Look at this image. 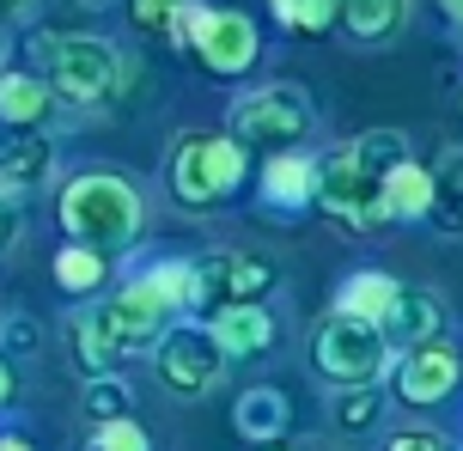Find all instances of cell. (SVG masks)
I'll return each mask as SVG.
<instances>
[{"instance_id":"cell-33","label":"cell","mask_w":463,"mask_h":451,"mask_svg":"<svg viewBox=\"0 0 463 451\" xmlns=\"http://www.w3.org/2000/svg\"><path fill=\"white\" fill-rule=\"evenodd\" d=\"M13 232H19V226H13V202H6V190H0V244H13Z\"/></svg>"},{"instance_id":"cell-16","label":"cell","mask_w":463,"mask_h":451,"mask_svg":"<svg viewBox=\"0 0 463 451\" xmlns=\"http://www.w3.org/2000/svg\"><path fill=\"white\" fill-rule=\"evenodd\" d=\"M342 24L366 43H384L409 24V0H342Z\"/></svg>"},{"instance_id":"cell-18","label":"cell","mask_w":463,"mask_h":451,"mask_svg":"<svg viewBox=\"0 0 463 451\" xmlns=\"http://www.w3.org/2000/svg\"><path fill=\"white\" fill-rule=\"evenodd\" d=\"M396 293H402V287H396L391 275H354V281L342 287L335 311H342V317H360V324H372V317H391Z\"/></svg>"},{"instance_id":"cell-32","label":"cell","mask_w":463,"mask_h":451,"mask_svg":"<svg viewBox=\"0 0 463 451\" xmlns=\"http://www.w3.org/2000/svg\"><path fill=\"white\" fill-rule=\"evenodd\" d=\"M391 451H451V446H445L439 433H427V428H409V433L391 439Z\"/></svg>"},{"instance_id":"cell-27","label":"cell","mask_w":463,"mask_h":451,"mask_svg":"<svg viewBox=\"0 0 463 451\" xmlns=\"http://www.w3.org/2000/svg\"><path fill=\"white\" fill-rule=\"evenodd\" d=\"M86 409L98 415V428H104V421H122V409H128V390H122L116 379H98L92 390H86Z\"/></svg>"},{"instance_id":"cell-9","label":"cell","mask_w":463,"mask_h":451,"mask_svg":"<svg viewBox=\"0 0 463 451\" xmlns=\"http://www.w3.org/2000/svg\"><path fill=\"white\" fill-rule=\"evenodd\" d=\"M104 317H110L116 342H122V354H135V348H146V342H153V335L165 330V317H177V311L165 305L159 293H153V281L140 275L135 287H122L110 305H104Z\"/></svg>"},{"instance_id":"cell-14","label":"cell","mask_w":463,"mask_h":451,"mask_svg":"<svg viewBox=\"0 0 463 451\" xmlns=\"http://www.w3.org/2000/svg\"><path fill=\"white\" fill-rule=\"evenodd\" d=\"M49 110H55V98L37 73H6L0 80V122L6 128H43Z\"/></svg>"},{"instance_id":"cell-4","label":"cell","mask_w":463,"mask_h":451,"mask_svg":"<svg viewBox=\"0 0 463 451\" xmlns=\"http://www.w3.org/2000/svg\"><path fill=\"white\" fill-rule=\"evenodd\" d=\"M311 360H317V372L335 384H378V372L391 366V342H384V330L378 324H360V317H329L324 330H317V342H311Z\"/></svg>"},{"instance_id":"cell-26","label":"cell","mask_w":463,"mask_h":451,"mask_svg":"<svg viewBox=\"0 0 463 451\" xmlns=\"http://www.w3.org/2000/svg\"><path fill=\"white\" fill-rule=\"evenodd\" d=\"M280 13V24H293V31H329V19L342 13V0H269Z\"/></svg>"},{"instance_id":"cell-31","label":"cell","mask_w":463,"mask_h":451,"mask_svg":"<svg viewBox=\"0 0 463 451\" xmlns=\"http://www.w3.org/2000/svg\"><path fill=\"white\" fill-rule=\"evenodd\" d=\"M171 13H177V0H135V19L146 24V31H165Z\"/></svg>"},{"instance_id":"cell-23","label":"cell","mask_w":463,"mask_h":451,"mask_svg":"<svg viewBox=\"0 0 463 451\" xmlns=\"http://www.w3.org/2000/svg\"><path fill=\"white\" fill-rule=\"evenodd\" d=\"M55 281L68 287V293H92V287L104 281V257L86 250V244H68V250L55 257Z\"/></svg>"},{"instance_id":"cell-13","label":"cell","mask_w":463,"mask_h":451,"mask_svg":"<svg viewBox=\"0 0 463 451\" xmlns=\"http://www.w3.org/2000/svg\"><path fill=\"white\" fill-rule=\"evenodd\" d=\"M49 141L37 128H0V190L6 183H43Z\"/></svg>"},{"instance_id":"cell-19","label":"cell","mask_w":463,"mask_h":451,"mask_svg":"<svg viewBox=\"0 0 463 451\" xmlns=\"http://www.w3.org/2000/svg\"><path fill=\"white\" fill-rule=\"evenodd\" d=\"M262 190H269V202L299 208V202H311V195H317V165H311V159H293V153H280L275 165L262 171Z\"/></svg>"},{"instance_id":"cell-22","label":"cell","mask_w":463,"mask_h":451,"mask_svg":"<svg viewBox=\"0 0 463 451\" xmlns=\"http://www.w3.org/2000/svg\"><path fill=\"white\" fill-rule=\"evenodd\" d=\"M433 220L439 232H463V153H445L433 177Z\"/></svg>"},{"instance_id":"cell-28","label":"cell","mask_w":463,"mask_h":451,"mask_svg":"<svg viewBox=\"0 0 463 451\" xmlns=\"http://www.w3.org/2000/svg\"><path fill=\"white\" fill-rule=\"evenodd\" d=\"M92 451H146V433L135 428V421H104L92 439Z\"/></svg>"},{"instance_id":"cell-35","label":"cell","mask_w":463,"mask_h":451,"mask_svg":"<svg viewBox=\"0 0 463 451\" xmlns=\"http://www.w3.org/2000/svg\"><path fill=\"white\" fill-rule=\"evenodd\" d=\"M0 451H37V446H24L19 433H6V439H0Z\"/></svg>"},{"instance_id":"cell-7","label":"cell","mask_w":463,"mask_h":451,"mask_svg":"<svg viewBox=\"0 0 463 451\" xmlns=\"http://www.w3.org/2000/svg\"><path fill=\"white\" fill-rule=\"evenodd\" d=\"M269 287V262L250 250H213L208 262H195V305L232 311V305H256V293Z\"/></svg>"},{"instance_id":"cell-10","label":"cell","mask_w":463,"mask_h":451,"mask_svg":"<svg viewBox=\"0 0 463 451\" xmlns=\"http://www.w3.org/2000/svg\"><path fill=\"white\" fill-rule=\"evenodd\" d=\"M195 49H202V61H208L213 73H244L256 61V24L244 19V13H208Z\"/></svg>"},{"instance_id":"cell-6","label":"cell","mask_w":463,"mask_h":451,"mask_svg":"<svg viewBox=\"0 0 463 451\" xmlns=\"http://www.w3.org/2000/svg\"><path fill=\"white\" fill-rule=\"evenodd\" d=\"M220 366H226V354H220L213 330H202V324H184V330H171L159 342V379L177 397H202L220 379Z\"/></svg>"},{"instance_id":"cell-3","label":"cell","mask_w":463,"mask_h":451,"mask_svg":"<svg viewBox=\"0 0 463 451\" xmlns=\"http://www.w3.org/2000/svg\"><path fill=\"white\" fill-rule=\"evenodd\" d=\"M43 61L55 92L73 98V104H110L116 86H122V61L104 37H43Z\"/></svg>"},{"instance_id":"cell-24","label":"cell","mask_w":463,"mask_h":451,"mask_svg":"<svg viewBox=\"0 0 463 451\" xmlns=\"http://www.w3.org/2000/svg\"><path fill=\"white\" fill-rule=\"evenodd\" d=\"M354 159H360V165H372L378 177H391L396 165H409V141H402V135H391V128H384V135H360V141H354Z\"/></svg>"},{"instance_id":"cell-15","label":"cell","mask_w":463,"mask_h":451,"mask_svg":"<svg viewBox=\"0 0 463 451\" xmlns=\"http://www.w3.org/2000/svg\"><path fill=\"white\" fill-rule=\"evenodd\" d=\"M269 335H275V324H269V311H262V305H232V311L213 317V342H220V354H262Z\"/></svg>"},{"instance_id":"cell-12","label":"cell","mask_w":463,"mask_h":451,"mask_svg":"<svg viewBox=\"0 0 463 451\" xmlns=\"http://www.w3.org/2000/svg\"><path fill=\"white\" fill-rule=\"evenodd\" d=\"M391 348H433V335L445 330V305L433 293H396L391 317L378 324Z\"/></svg>"},{"instance_id":"cell-36","label":"cell","mask_w":463,"mask_h":451,"mask_svg":"<svg viewBox=\"0 0 463 451\" xmlns=\"http://www.w3.org/2000/svg\"><path fill=\"white\" fill-rule=\"evenodd\" d=\"M445 13H451V19H458V24H463V0H445Z\"/></svg>"},{"instance_id":"cell-37","label":"cell","mask_w":463,"mask_h":451,"mask_svg":"<svg viewBox=\"0 0 463 451\" xmlns=\"http://www.w3.org/2000/svg\"><path fill=\"white\" fill-rule=\"evenodd\" d=\"M0 6H24V0H0Z\"/></svg>"},{"instance_id":"cell-21","label":"cell","mask_w":463,"mask_h":451,"mask_svg":"<svg viewBox=\"0 0 463 451\" xmlns=\"http://www.w3.org/2000/svg\"><path fill=\"white\" fill-rule=\"evenodd\" d=\"M287 428V397L269 390V384H256L238 397V433H250V439H275Z\"/></svg>"},{"instance_id":"cell-5","label":"cell","mask_w":463,"mask_h":451,"mask_svg":"<svg viewBox=\"0 0 463 451\" xmlns=\"http://www.w3.org/2000/svg\"><path fill=\"white\" fill-rule=\"evenodd\" d=\"M317 202L329 208V220H342L347 232H372V226L391 220V208H384V177L372 165H360L354 146L329 153L324 165H317Z\"/></svg>"},{"instance_id":"cell-8","label":"cell","mask_w":463,"mask_h":451,"mask_svg":"<svg viewBox=\"0 0 463 451\" xmlns=\"http://www.w3.org/2000/svg\"><path fill=\"white\" fill-rule=\"evenodd\" d=\"M232 122H238V135H250L262 146H287L311 128V104H305L299 86H262L256 98H244L232 110Z\"/></svg>"},{"instance_id":"cell-25","label":"cell","mask_w":463,"mask_h":451,"mask_svg":"<svg viewBox=\"0 0 463 451\" xmlns=\"http://www.w3.org/2000/svg\"><path fill=\"white\" fill-rule=\"evenodd\" d=\"M146 281H153V293H159L171 311L195 305V262H159V268H153Z\"/></svg>"},{"instance_id":"cell-11","label":"cell","mask_w":463,"mask_h":451,"mask_svg":"<svg viewBox=\"0 0 463 451\" xmlns=\"http://www.w3.org/2000/svg\"><path fill=\"white\" fill-rule=\"evenodd\" d=\"M458 384V354L451 348H409V360L396 366V390L402 403H439L445 390Z\"/></svg>"},{"instance_id":"cell-1","label":"cell","mask_w":463,"mask_h":451,"mask_svg":"<svg viewBox=\"0 0 463 451\" xmlns=\"http://www.w3.org/2000/svg\"><path fill=\"white\" fill-rule=\"evenodd\" d=\"M61 226H68L86 250H110L140 232V195L110 171H86L61 190Z\"/></svg>"},{"instance_id":"cell-17","label":"cell","mask_w":463,"mask_h":451,"mask_svg":"<svg viewBox=\"0 0 463 451\" xmlns=\"http://www.w3.org/2000/svg\"><path fill=\"white\" fill-rule=\"evenodd\" d=\"M384 208H391V220H427V208H433V177L409 159V165H396L391 177H384Z\"/></svg>"},{"instance_id":"cell-20","label":"cell","mask_w":463,"mask_h":451,"mask_svg":"<svg viewBox=\"0 0 463 451\" xmlns=\"http://www.w3.org/2000/svg\"><path fill=\"white\" fill-rule=\"evenodd\" d=\"M73 348H80V366H92V372H116V366H122V342H116L104 311H92V317L73 324Z\"/></svg>"},{"instance_id":"cell-2","label":"cell","mask_w":463,"mask_h":451,"mask_svg":"<svg viewBox=\"0 0 463 451\" xmlns=\"http://www.w3.org/2000/svg\"><path fill=\"white\" fill-rule=\"evenodd\" d=\"M171 195L189 202V208H208L220 195L238 190V177H244V146L232 141V135H184V141L171 146Z\"/></svg>"},{"instance_id":"cell-34","label":"cell","mask_w":463,"mask_h":451,"mask_svg":"<svg viewBox=\"0 0 463 451\" xmlns=\"http://www.w3.org/2000/svg\"><path fill=\"white\" fill-rule=\"evenodd\" d=\"M0 403H13V366L0 360Z\"/></svg>"},{"instance_id":"cell-30","label":"cell","mask_w":463,"mask_h":451,"mask_svg":"<svg viewBox=\"0 0 463 451\" xmlns=\"http://www.w3.org/2000/svg\"><path fill=\"white\" fill-rule=\"evenodd\" d=\"M372 415H378V390H372V384H360V390L342 397V428H366Z\"/></svg>"},{"instance_id":"cell-29","label":"cell","mask_w":463,"mask_h":451,"mask_svg":"<svg viewBox=\"0 0 463 451\" xmlns=\"http://www.w3.org/2000/svg\"><path fill=\"white\" fill-rule=\"evenodd\" d=\"M202 24H208V6H195V0H177V13H171V24H165V31H171L177 43H195V37H202Z\"/></svg>"}]
</instances>
